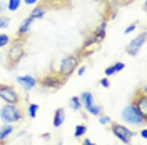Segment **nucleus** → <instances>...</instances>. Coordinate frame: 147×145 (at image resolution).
<instances>
[{"mask_svg":"<svg viewBox=\"0 0 147 145\" xmlns=\"http://www.w3.org/2000/svg\"><path fill=\"white\" fill-rule=\"evenodd\" d=\"M27 40L28 35H15L13 40L9 42V48H7V54H5V67L9 70L17 68V65L22 62V58L27 54Z\"/></svg>","mask_w":147,"mask_h":145,"instance_id":"nucleus-1","label":"nucleus"},{"mask_svg":"<svg viewBox=\"0 0 147 145\" xmlns=\"http://www.w3.org/2000/svg\"><path fill=\"white\" fill-rule=\"evenodd\" d=\"M67 80H69L67 77L60 75V73L57 72V70H54V68H50L47 73L40 75V77L37 79V87H40L42 90H45V92H57L64 87Z\"/></svg>","mask_w":147,"mask_h":145,"instance_id":"nucleus-2","label":"nucleus"},{"mask_svg":"<svg viewBox=\"0 0 147 145\" xmlns=\"http://www.w3.org/2000/svg\"><path fill=\"white\" fill-rule=\"evenodd\" d=\"M130 105L147 120V90L146 85H139L130 97Z\"/></svg>","mask_w":147,"mask_h":145,"instance_id":"nucleus-3","label":"nucleus"},{"mask_svg":"<svg viewBox=\"0 0 147 145\" xmlns=\"http://www.w3.org/2000/svg\"><path fill=\"white\" fill-rule=\"evenodd\" d=\"M24 117H25V112L18 105H13V103H7L0 110V118L5 124H17L20 120H24Z\"/></svg>","mask_w":147,"mask_h":145,"instance_id":"nucleus-4","label":"nucleus"},{"mask_svg":"<svg viewBox=\"0 0 147 145\" xmlns=\"http://www.w3.org/2000/svg\"><path fill=\"white\" fill-rule=\"evenodd\" d=\"M82 62V58L79 57V54L75 52V54H69L67 57L62 58V62L59 65V68H57V72L60 73V75H64V77H70L74 72H75V68L79 67V64Z\"/></svg>","mask_w":147,"mask_h":145,"instance_id":"nucleus-5","label":"nucleus"},{"mask_svg":"<svg viewBox=\"0 0 147 145\" xmlns=\"http://www.w3.org/2000/svg\"><path fill=\"white\" fill-rule=\"evenodd\" d=\"M110 132L114 134V137L115 138H119L122 144L125 145H132V138H134V132L130 130V128H127L125 125H122V124H117V122H110Z\"/></svg>","mask_w":147,"mask_h":145,"instance_id":"nucleus-6","label":"nucleus"},{"mask_svg":"<svg viewBox=\"0 0 147 145\" xmlns=\"http://www.w3.org/2000/svg\"><path fill=\"white\" fill-rule=\"evenodd\" d=\"M79 99H80V103H82V107L87 110L89 113L95 115V117L102 115V107L99 105V103H95V100H94V95H92L90 92H82Z\"/></svg>","mask_w":147,"mask_h":145,"instance_id":"nucleus-7","label":"nucleus"},{"mask_svg":"<svg viewBox=\"0 0 147 145\" xmlns=\"http://www.w3.org/2000/svg\"><path fill=\"white\" fill-rule=\"evenodd\" d=\"M0 99L7 103H13V105L20 103V95H18L17 89L7 83H0Z\"/></svg>","mask_w":147,"mask_h":145,"instance_id":"nucleus-8","label":"nucleus"},{"mask_svg":"<svg viewBox=\"0 0 147 145\" xmlns=\"http://www.w3.org/2000/svg\"><path fill=\"white\" fill-rule=\"evenodd\" d=\"M122 118H124L127 124H134V125H144V124L147 122L146 118L142 117V115H140V113H139L137 110L130 105V103L122 110Z\"/></svg>","mask_w":147,"mask_h":145,"instance_id":"nucleus-9","label":"nucleus"},{"mask_svg":"<svg viewBox=\"0 0 147 145\" xmlns=\"http://www.w3.org/2000/svg\"><path fill=\"white\" fill-rule=\"evenodd\" d=\"M38 5L49 12V10L70 9V7H72V2H70V0H38Z\"/></svg>","mask_w":147,"mask_h":145,"instance_id":"nucleus-10","label":"nucleus"},{"mask_svg":"<svg viewBox=\"0 0 147 145\" xmlns=\"http://www.w3.org/2000/svg\"><path fill=\"white\" fill-rule=\"evenodd\" d=\"M146 44V32H140L136 38H132L130 42H129V45L125 47V52L129 55H137L139 50H140V47Z\"/></svg>","mask_w":147,"mask_h":145,"instance_id":"nucleus-11","label":"nucleus"},{"mask_svg":"<svg viewBox=\"0 0 147 145\" xmlns=\"http://www.w3.org/2000/svg\"><path fill=\"white\" fill-rule=\"evenodd\" d=\"M17 83L24 87V90L28 92L37 87V79L32 75H20V77H17Z\"/></svg>","mask_w":147,"mask_h":145,"instance_id":"nucleus-12","label":"nucleus"},{"mask_svg":"<svg viewBox=\"0 0 147 145\" xmlns=\"http://www.w3.org/2000/svg\"><path fill=\"white\" fill-rule=\"evenodd\" d=\"M64 120H65V110H64V109H57V110L54 112V127H55V128L62 127Z\"/></svg>","mask_w":147,"mask_h":145,"instance_id":"nucleus-13","label":"nucleus"},{"mask_svg":"<svg viewBox=\"0 0 147 145\" xmlns=\"http://www.w3.org/2000/svg\"><path fill=\"white\" fill-rule=\"evenodd\" d=\"M105 28H107V22H104V20H102L100 25L95 28V30H92V34L95 35V38H97L99 42H102V40L105 38Z\"/></svg>","mask_w":147,"mask_h":145,"instance_id":"nucleus-14","label":"nucleus"},{"mask_svg":"<svg viewBox=\"0 0 147 145\" xmlns=\"http://www.w3.org/2000/svg\"><path fill=\"white\" fill-rule=\"evenodd\" d=\"M32 18L30 17H27L24 22H22V25L18 27V30H17V34L15 35H28V30H30V25H32Z\"/></svg>","mask_w":147,"mask_h":145,"instance_id":"nucleus-15","label":"nucleus"},{"mask_svg":"<svg viewBox=\"0 0 147 145\" xmlns=\"http://www.w3.org/2000/svg\"><path fill=\"white\" fill-rule=\"evenodd\" d=\"M12 132H13V125H12V124L2 125V127H0V140H7Z\"/></svg>","mask_w":147,"mask_h":145,"instance_id":"nucleus-16","label":"nucleus"},{"mask_svg":"<svg viewBox=\"0 0 147 145\" xmlns=\"http://www.w3.org/2000/svg\"><path fill=\"white\" fill-rule=\"evenodd\" d=\"M45 12H47L45 9H42L40 5H37L35 9L30 12V15H28V17L32 18V20H37V18H42V17H44V15H45Z\"/></svg>","mask_w":147,"mask_h":145,"instance_id":"nucleus-17","label":"nucleus"},{"mask_svg":"<svg viewBox=\"0 0 147 145\" xmlns=\"http://www.w3.org/2000/svg\"><path fill=\"white\" fill-rule=\"evenodd\" d=\"M87 134V125L85 124H79L77 127H75V130H74V137L75 138H80V137H84Z\"/></svg>","mask_w":147,"mask_h":145,"instance_id":"nucleus-18","label":"nucleus"},{"mask_svg":"<svg viewBox=\"0 0 147 145\" xmlns=\"http://www.w3.org/2000/svg\"><path fill=\"white\" fill-rule=\"evenodd\" d=\"M69 105H70L72 110H75V112H79V110L82 109V103H80V99H79V97H72V99L69 100Z\"/></svg>","mask_w":147,"mask_h":145,"instance_id":"nucleus-19","label":"nucleus"},{"mask_svg":"<svg viewBox=\"0 0 147 145\" xmlns=\"http://www.w3.org/2000/svg\"><path fill=\"white\" fill-rule=\"evenodd\" d=\"M37 110H38V105L37 103H28V109H27V113L30 118H35L37 117Z\"/></svg>","mask_w":147,"mask_h":145,"instance_id":"nucleus-20","label":"nucleus"},{"mask_svg":"<svg viewBox=\"0 0 147 145\" xmlns=\"http://www.w3.org/2000/svg\"><path fill=\"white\" fill-rule=\"evenodd\" d=\"M18 7H20V0H9V3H7V9H9L10 12L18 10Z\"/></svg>","mask_w":147,"mask_h":145,"instance_id":"nucleus-21","label":"nucleus"},{"mask_svg":"<svg viewBox=\"0 0 147 145\" xmlns=\"http://www.w3.org/2000/svg\"><path fill=\"white\" fill-rule=\"evenodd\" d=\"M10 25V17L7 15H0V28H7Z\"/></svg>","mask_w":147,"mask_h":145,"instance_id":"nucleus-22","label":"nucleus"},{"mask_svg":"<svg viewBox=\"0 0 147 145\" xmlns=\"http://www.w3.org/2000/svg\"><path fill=\"white\" fill-rule=\"evenodd\" d=\"M9 42H10V37L7 35V34H2V35H0V48H2V47H7Z\"/></svg>","mask_w":147,"mask_h":145,"instance_id":"nucleus-23","label":"nucleus"},{"mask_svg":"<svg viewBox=\"0 0 147 145\" xmlns=\"http://www.w3.org/2000/svg\"><path fill=\"white\" fill-rule=\"evenodd\" d=\"M99 122H100V125H109L110 122H112V118L102 113V115H99Z\"/></svg>","mask_w":147,"mask_h":145,"instance_id":"nucleus-24","label":"nucleus"},{"mask_svg":"<svg viewBox=\"0 0 147 145\" xmlns=\"http://www.w3.org/2000/svg\"><path fill=\"white\" fill-rule=\"evenodd\" d=\"M124 67H125L124 62H115V64L112 65V68H114V72H115V73L120 72V70H124Z\"/></svg>","mask_w":147,"mask_h":145,"instance_id":"nucleus-25","label":"nucleus"},{"mask_svg":"<svg viewBox=\"0 0 147 145\" xmlns=\"http://www.w3.org/2000/svg\"><path fill=\"white\" fill-rule=\"evenodd\" d=\"M137 25H139V22H134V23H130V25L125 28V34H130V32H134V30L137 28Z\"/></svg>","mask_w":147,"mask_h":145,"instance_id":"nucleus-26","label":"nucleus"},{"mask_svg":"<svg viewBox=\"0 0 147 145\" xmlns=\"http://www.w3.org/2000/svg\"><path fill=\"white\" fill-rule=\"evenodd\" d=\"M5 10H7V3H5V0H0V15H3Z\"/></svg>","mask_w":147,"mask_h":145,"instance_id":"nucleus-27","label":"nucleus"},{"mask_svg":"<svg viewBox=\"0 0 147 145\" xmlns=\"http://www.w3.org/2000/svg\"><path fill=\"white\" fill-rule=\"evenodd\" d=\"M100 85L104 87V89H109V87H110V82H109V79H100Z\"/></svg>","mask_w":147,"mask_h":145,"instance_id":"nucleus-28","label":"nucleus"},{"mask_svg":"<svg viewBox=\"0 0 147 145\" xmlns=\"http://www.w3.org/2000/svg\"><path fill=\"white\" fill-rule=\"evenodd\" d=\"M114 68H112V65H110V67H107V68H105V75H107V77H110V75H114Z\"/></svg>","mask_w":147,"mask_h":145,"instance_id":"nucleus-29","label":"nucleus"},{"mask_svg":"<svg viewBox=\"0 0 147 145\" xmlns=\"http://www.w3.org/2000/svg\"><path fill=\"white\" fill-rule=\"evenodd\" d=\"M80 145H95V144H94L92 140H89V138H84V140H82V144H80Z\"/></svg>","mask_w":147,"mask_h":145,"instance_id":"nucleus-30","label":"nucleus"},{"mask_svg":"<svg viewBox=\"0 0 147 145\" xmlns=\"http://www.w3.org/2000/svg\"><path fill=\"white\" fill-rule=\"evenodd\" d=\"M75 70H77V73H79V75H82V73H85V67H79V68H75Z\"/></svg>","mask_w":147,"mask_h":145,"instance_id":"nucleus-31","label":"nucleus"},{"mask_svg":"<svg viewBox=\"0 0 147 145\" xmlns=\"http://www.w3.org/2000/svg\"><path fill=\"white\" fill-rule=\"evenodd\" d=\"M27 5H35V3H38V0H24Z\"/></svg>","mask_w":147,"mask_h":145,"instance_id":"nucleus-32","label":"nucleus"},{"mask_svg":"<svg viewBox=\"0 0 147 145\" xmlns=\"http://www.w3.org/2000/svg\"><path fill=\"white\" fill-rule=\"evenodd\" d=\"M140 135H142V138H147V130H142V132H140Z\"/></svg>","mask_w":147,"mask_h":145,"instance_id":"nucleus-33","label":"nucleus"},{"mask_svg":"<svg viewBox=\"0 0 147 145\" xmlns=\"http://www.w3.org/2000/svg\"><path fill=\"white\" fill-rule=\"evenodd\" d=\"M0 145H7V140H0Z\"/></svg>","mask_w":147,"mask_h":145,"instance_id":"nucleus-34","label":"nucleus"}]
</instances>
